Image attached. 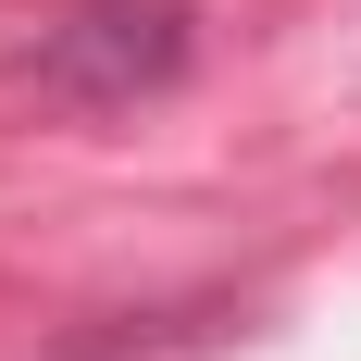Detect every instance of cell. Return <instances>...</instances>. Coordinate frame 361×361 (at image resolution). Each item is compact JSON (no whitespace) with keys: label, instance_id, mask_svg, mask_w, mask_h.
Listing matches in <instances>:
<instances>
[{"label":"cell","instance_id":"cell-1","mask_svg":"<svg viewBox=\"0 0 361 361\" xmlns=\"http://www.w3.org/2000/svg\"><path fill=\"white\" fill-rule=\"evenodd\" d=\"M187 37H200V0H63V25L37 37V87L87 112H125L149 87L187 75Z\"/></svg>","mask_w":361,"mask_h":361}]
</instances>
